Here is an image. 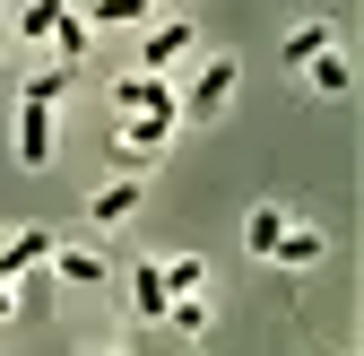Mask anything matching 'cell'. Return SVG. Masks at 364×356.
Segmentation results:
<instances>
[{
	"instance_id": "6da1fadb",
	"label": "cell",
	"mask_w": 364,
	"mask_h": 356,
	"mask_svg": "<svg viewBox=\"0 0 364 356\" xmlns=\"http://www.w3.org/2000/svg\"><path fill=\"white\" fill-rule=\"evenodd\" d=\"M225 96H235V61L217 53V61H208V70L191 78V96H182L173 113H191V122H208V113H225Z\"/></svg>"
},
{
	"instance_id": "7a4b0ae2",
	"label": "cell",
	"mask_w": 364,
	"mask_h": 356,
	"mask_svg": "<svg viewBox=\"0 0 364 356\" xmlns=\"http://www.w3.org/2000/svg\"><path fill=\"white\" fill-rule=\"evenodd\" d=\"M165 140H173V113H122V140H113V148H122L130 165H148Z\"/></svg>"
},
{
	"instance_id": "3957f363",
	"label": "cell",
	"mask_w": 364,
	"mask_h": 356,
	"mask_svg": "<svg viewBox=\"0 0 364 356\" xmlns=\"http://www.w3.org/2000/svg\"><path fill=\"white\" fill-rule=\"evenodd\" d=\"M18 165H53V105L18 96Z\"/></svg>"
},
{
	"instance_id": "277c9868",
	"label": "cell",
	"mask_w": 364,
	"mask_h": 356,
	"mask_svg": "<svg viewBox=\"0 0 364 356\" xmlns=\"http://www.w3.org/2000/svg\"><path fill=\"white\" fill-rule=\"evenodd\" d=\"M113 105H122V113H173V87H165V70H130V78L113 87Z\"/></svg>"
},
{
	"instance_id": "5b68a950",
	"label": "cell",
	"mask_w": 364,
	"mask_h": 356,
	"mask_svg": "<svg viewBox=\"0 0 364 356\" xmlns=\"http://www.w3.org/2000/svg\"><path fill=\"white\" fill-rule=\"evenodd\" d=\"M191 26H182V18H165V26H148V43H139V70H173V61H191Z\"/></svg>"
},
{
	"instance_id": "8992f818",
	"label": "cell",
	"mask_w": 364,
	"mask_h": 356,
	"mask_svg": "<svg viewBox=\"0 0 364 356\" xmlns=\"http://www.w3.org/2000/svg\"><path fill=\"white\" fill-rule=\"evenodd\" d=\"M321 252H330V244L312 235V226H295V217H287V235L269 244V261H278V270H312V261H321Z\"/></svg>"
},
{
	"instance_id": "52a82bcc",
	"label": "cell",
	"mask_w": 364,
	"mask_h": 356,
	"mask_svg": "<svg viewBox=\"0 0 364 356\" xmlns=\"http://www.w3.org/2000/svg\"><path fill=\"white\" fill-rule=\"evenodd\" d=\"M43 261H53V235H43V226H26L9 252H0V278H18V270H43Z\"/></svg>"
},
{
	"instance_id": "ba28073f",
	"label": "cell",
	"mask_w": 364,
	"mask_h": 356,
	"mask_svg": "<svg viewBox=\"0 0 364 356\" xmlns=\"http://www.w3.org/2000/svg\"><path fill=\"white\" fill-rule=\"evenodd\" d=\"M130 209H139V183H130V174H122V183H105L96 200H87V217H96V226H122Z\"/></svg>"
},
{
	"instance_id": "9c48e42d",
	"label": "cell",
	"mask_w": 364,
	"mask_h": 356,
	"mask_svg": "<svg viewBox=\"0 0 364 356\" xmlns=\"http://www.w3.org/2000/svg\"><path fill=\"white\" fill-rule=\"evenodd\" d=\"M330 43H338V26H330V18H312V26H295V35H287V70H304L312 53H330Z\"/></svg>"
},
{
	"instance_id": "30bf717a",
	"label": "cell",
	"mask_w": 364,
	"mask_h": 356,
	"mask_svg": "<svg viewBox=\"0 0 364 356\" xmlns=\"http://www.w3.org/2000/svg\"><path fill=\"white\" fill-rule=\"evenodd\" d=\"M304 78L321 87V96H347V78H355V70H347V53L330 43V53H312V61H304Z\"/></svg>"
},
{
	"instance_id": "8fae6325",
	"label": "cell",
	"mask_w": 364,
	"mask_h": 356,
	"mask_svg": "<svg viewBox=\"0 0 364 356\" xmlns=\"http://www.w3.org/2000/svg\"><path fill=\"white\" fill-rule=\"evenodd\" d=\"M43 43L61 53V70H78V61H87V18H78V9H61V26L43 35Z\"/></svg>"
},
{
	"instance_id": "7c38bea8",
	"label": "cell",
	"mask_w": 364,
	"mask_h": 356,
	"mask_svg": "<svg viewBox=\"0 0 364 356\" xmlns=\"http://www.w3.org/2000/svg\"><path fill=\"white\" fill-rule=\"evenodd\" d=\"M156 0H87V26H139Z\"/></svg>"
},
{
	"instance_id": "4fadbf2b",
	"label": "cell",
	"mask_w": 364,
	"mask_h": 356,
	"mask_svg": "<svg viewBox=\"0 0 364 356\" xmlns=\"http://www.w3.org/2000/svg\"><path fill=\"white\" fill-rule=\"evenodd\" d=\"M53 278H70V287H96V278H105V261H96V252H61V244H53Z\"/></svg>"
},
{
	"instance_id": "5bb4252c",
	"label": "cell",
	"mask_w": 364,
	"mask_h": 356,
	"mask_svg": "<svg viewBox=\"0 0 364 356\" xmlns=\"http://www.w3.org/2000/svg\"><path fill=\"white\" fill-rule=\"evenodd\" d=\"M243 235H252V252L269 261V244L287 235V209H278V200H269V209H252V226H243Z\"/></svg>"
},
{
	"instance_id": "9a60e30c",
	"label": "cell",
	"mask_w": 364,
	"mask_h": 356,
	"mask_svg": "<svg viewBox=\"0 0 364 356\" xmlns=\"http://www.w3.org/2000/svg\"><path fill=\"white\" fill-rule=\"evenodd\" d=\"M156 278H165V295H200V287H208V270H200V261H191V252H182V261H165V270H156Z\"/></svg>"
},
{
	"instance_id": "2e32d148",
	"label": "cell",
	"mask_w": 364,
	"mask_h": 356,
	"mask_svg": "<svg viewBox=\"0 0 364 356\" xmlns=\"http://www.w3.org/2000/svg\"><path fill=\"white\" fill-rule=\"evenodd\" d=\"M130 304H139L148 322H165V304H173V295H165V278H156V270H139V278H130Z\"/></svg>"
},
{
	"instance_id": "e0dca14e",
	"label": "cell",
	"mask_w": 364,
	"mask_h": 356,
	"mask_svg": "<svg viewBox=\"0 0 364 356\" xmlns=\"http://www.w3.org/2000/svg\"><path fill=\"white\" fill-rule=\"evenodd\" d=\"M165 322H173L182 339H200V330H208V304H200V295H173V304H165Z\"/></svg>"
},
{
	"instance_id": "ac0fdd59",
	"label": "cell",
	"mask_w": 364,
	"mask_h": 356,
	"mask_svg": "<svg viewBox=\"0 0 364 356\" xmlns=\"http://www.w3.org/2000/svg\"><path fill=\"white\" fill-rule=\"evenodd\" d=\"M61 9H70V0H26V9H18V35H53Z\"/></svg>"
},
{
	"instance_id": "d6986e66",
	"label": "cell",
	"mask_w": 364,
	"mask_h": 356,
	"mask_svg": "<svg viewBox=\"0 0 364 356\" xmlns=\"http://www.w3.org/2000/svg\"><path fill=\"white\" fill-rule=\"evenodd\" d=\"M61 87H70V70H35V78H26V96H35V105H61Z\"/></svg>"
},
{
	"instance_id": "ffe728a7",
	"label": "cell",
	"mask_w": 364,
	"mask_h": 356,
	"mask_svg": "<svg viewBox=\"0 0 364 356\" xmlns=\"http://www.w3.org/2000/svg\"><path fill=\"white\" fill-rule=\"evenodd\" d=\"M0 322H9V278H0Z\"/></svg>"
},
{
	"instance_id": "44dd1931",
	"label": "cell",
	"mask_w": 364,
	"mask_h": 356,
	"mask_svg": "<svg viewBox=\"0 0 364 356\" xmlns=\"http://www.w3.org/2000/svg\"><path fill=\"white\" fill-rule=\"evenodd\" d=\"M105 356H130V347H105Z\"/></svg>"
}]
</instances>
